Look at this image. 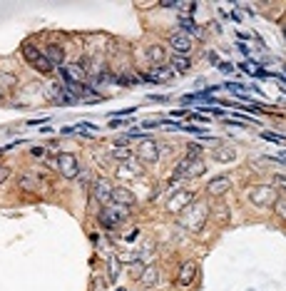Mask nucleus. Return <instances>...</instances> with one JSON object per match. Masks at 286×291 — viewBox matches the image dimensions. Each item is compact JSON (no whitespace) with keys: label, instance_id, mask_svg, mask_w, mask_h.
<instances>
[{"label":"nucleus","instance_id":"c756f323","mask_svg":"<svg viewBox=\"0 0 286 291\" xmlns=\"http://www.w3.org/2000/svg\"><path fill=\"white\" fill-rule=\"evenodd\" d=\"M30 155H33V157H43V155H45V150H43V147H33V150H30Z\"/></svg>","mask_w":286,"mask_h":291},{"label":"nucleus","instance_id":"4be33fe9","mask_svg":"<svg viewBox=\"0 0 286 291\" xmlns=\"http://www.w3.org/2000/svg\"><path fill=\"white\" fill-rule=\"evenodd\" d=\"M15 85H18L15 75H8V72H0V87H8V90H13Z\"/></svg>","mask_w":286,"mask_h":291},{"label":"nucleus","instance_id":"f8f14e48","mask_svg":"<svg viewBox=\"0 0 286 291\" xmlns=\"http://www.w3.org/2000/svg\"><path fill=\"white\" fill-rule=\"evenodd\" d=\"M147 58H150V60L157 65V67H165V62L170 60L162 45H150V48H147Z\"/></svg>","mask_w":286,"mask_h":291},{"label":"nucleus","instance_id":"b1692460","mask_svg":"<svg viewBox=\"0 0 286 291\" xmlns=\"http://www.w3.org/2000/svg\"><path fill=\"white\" fill-rule=\"evenodd\" d=\"M261 137H264L266 142H276V144H281V142H286V139H284L281 134H276V132H266V129L261 132Z\"/></svg>","mask_w":286,"mask_h":291},{"label":"nucleus","instance_id":"cd10ccee","mask_svg":"<svg viewBox=\"0 0 286 291\" xmlns=\"http://www.w3.org/2000/svg\"><path fill=\"white\" fill-rule=\"evenodd\" d=\"M8 177H10V170H8L5 165H0V184H3V182H5Z\"/></svg>","mask_w":286,"mask_h":291},{"label":"nucleus","instance_id":"c85d7f7f","mask_svg":"<svg viewBox=\"0 0 286 291\" xmlns=\"http://www.w3.org/2000/svg\"><path fill=\"white\" fill-rule=\"evenodd\" d=\"M219 70H222V72H227V75H229V72H234V67H231L229 62H219Z\"/></svg>","mask_w":286,"mask_h":291},{"label":"nucleus","instance_id":"1a4fd4ad","mask_svg":"<svg viewBox=\"0 0 286 291\" xmlns=\"http://www.w3.org/2000/svg\"><path fill=\"white\" fill-rule=\"evenodd\" d=\"M229 187H231L229 177H214V179L207 182V194H212V197H224V194L229 192Z\"/></svg>","mask_w":286,"mask_h":291},{"label":"nucleus","instance_id":"5701e85b","mask_svg":"<svg viewBox=\"0 0 286 291\" xmlns=\"http://www.w3.org/2000/svg\"><path fill=\"white\" fill-rule=\"evenodd\" d=\"M274 214L281 217V219H286V199H284V197H279V199L274 202Z\"/></svg>","mask_w":286,"mask_h":291},{"label":"nucleus","instance_id":"f03ea898","mask_svg":"<svg viewBox=\"0 0 286 291\" xmlns=\"http://www.w3.org/2000/svg\"><path fill=\"white\" fill-rule=\"evenodd\" d=\"M207 217H209V207L202 204V202H192L189 209L182 212V224H184L189 232H202Z\"/></svg>","mask_w":286,"mask_h":291},{"label":"nucleus","instance_id":"a211bd4d","mask_svg":"<svg viewBox=\"0 0 286 291\" xmlns=\"http://www.w3.org/2000/svg\"><path fill=\"white\" fill-rule=\"evenodd\" d=\"M204 170H207V167H204V162H202V160H194V162H189V167H187V175H184V179L199 177V175H202Z\"/></svg>","mask_w":286,"mask_h":291},{"label":"nucleus","instance_id":"dca6fc26","mask_svg":"<svg viewBox=\"0 0 286 291\" xmlns=\"http://www.w3.org/2000/svg\"><path fill=\"white\" fill-rule=\"evenodd\" d=\"M23 58H25V60H28V62L35 67V62L43 58V53H40V50H38L33 43H25V45H23Z\"/></svg>","mask_w":286,"mask_h":291},{"label":"nucleus","instance_id":"393cba45","mask_svg":"<svg viewBox=\"0 0 286 291\" xmlns=\"http://www.w3.org/2000/svg\"><path fill=\"white\" fill-rule=\"evenodd\" d=\"M112 157H114L117 162H127V160H129V150H127V147H124V150H122V147H117V150L112 152Z\"/></svg>","mask_w":286,"mask_h":291},{"label":"nucleus","instance_id":"4468645a","mask_svg":"<svg viewBox=\"0 0 286 291\" xmlns=\"http://www.w3.org/2000/svg\"><path fill=\"white\" fill-rule=\"evenodd\" d=\"M112 202L114 204H122V207H132L134 204V194L129 189H114L112 192Z\"/></svg>","mask_w":286,"mask_h":291},{"label":"nucleus","instance_id":"f257e3e1","mask_svg":"<svg viewBox=\"0 0 286 291\" xmlns=\"http://www.w3.org/2000/svg\"><path fill=\"white\" fill-rule=\"evenodd\" d=\"M127 219H129V207H122V204H114V202L105 204L102 212H100V224L105 229H117Z\"/></svg>","mask_w":286,"mask_h":291},{"label":"nucleus","instance_id":"ddd939ff","mask_svg":"<svg viewBox=\"0 0 286 291\" xmlns=\"http://www.w3.org/2000/svg\"><path fill=\"white\" fill-rule=\"evenodd\" d=\"M45 58L53 62V67H62V65H65V50L57 48V45H50V48L45 50Z\"/></svg>","mask_w":286,"mask_h":291},{"label":"nucleus","instance_id":"9d476101","mask_svg":"<svg viewBox=\"0 0 286 291\" xmlns=\"http://www.w3.org/2000/svg\"><path fill=\"white\" fill-rule=\"evenodd\" d=\"M18 184H20V189H25V192H33V194H40V192L45 189V184H43V177H35V175H23V177L18 179Z\"/></svg>","mask_w":286,"mask_h":291},{"label":"nucleus","instance_id":"7c9ffc66","mask_svg":"<svg viewBox=\"0 0 286 291\" xmlns=\"http://www.w3.org/2000/svg\"><path fill=\"white\" fill-rule=\"evenodd\" d=\"M75 129H77V127H62V134H72Z\"/></svg>","mask_w":286,"mask_h":291},{"label":"nucleus","instance_id":"2f4dec72","mask_svg":"<svg viewBox=\"0 0 286 291\" xmlns=\"http://www.w3.org/2000/svg\"><path fill=\"white\" fill-rule=\"evenodd\" d=\"M0 97H3V92H0Z\"/></svg>","mask_w":286,"mask_h":291},{"label":"nucleus","instance_id":"6ab92c4d","mask_svg":"<svg viewBox=\"0 0 286 291\" xmlns=\"http://www.w3.org/2000/svg\"><path fill=\"white\" fill-rule=\"evenodd\" d=\"M150 77H152V82H165V80L172 77V70L170 67H155Z\"/></svg>","mask_w":286,"mask_h":291},{"label":"nucleus","instance_id":"2eb2a0df","mask_svg":"<svg viewBox=\"0 0 286 291\" xmlns=\"http://www.w3.org/2000/svg\"><path fill=\"white\" fill-rule=\"evenodd\" d=\"M139 281H142V286H155L160 281V269L157 266H147L145 271H142Z\"/></svg>","mask_w":286,"mask_h":291},{"label":"nucleus","instance_id":"9b49d317","mask_svg":"<svg viewBox=\"0 0 286 291\" xmlns=\"http://www.w3.org/2000/svg\"><path fill=\"white\" fill-rule=\"evenodd\" d=\"M197 279V264L194 261H187L182 269H179V276H177V286H192Z\"/></svg>","mask_w":286,"mask_h":291},{"label":"nucleus","instance_id":"aec40b11","mask_svg":"<svg viewBox=\"0 0 286 291\" xmlns=\"http://www.w3.org/2000/svg\"><path fill=\"white\" fill-rule=\"evenodd\" d=\"M214 157H217L219 162H231V160L236 157V152H234L231 147H219V150L214 152Z\"/></svg>","mask_w":286,"mask_h":291},{"label":"nucleus","instance_id":"39448f33","mask_svg":"<svg viewBox=\"0 0 286 291\" xmlns=\"http://www.w3.org/2000/svg\"><path fill=\"white\" fill-rule=\"evenodd\" d=\"M112 192H114V187H112L105 177L95 179V184H92V197H95L97 202H102V207L112 202Z\"/></svg>","mask_w":286,"mask_h":291},{"label":"nucleus","instance_id":"7ed1b4c3","mask_svg":"<svg viewBox=\"0 0 286 291\" xmlns=\"http://www.w3.org/2000/svg\"><path fill=\"white\" fill-rule=\"evenodd\" d=\"M276 199H279V197H276V189H274V187L259 184V187H251V189H249V202H251L254 207H274Z\"/></svg>","mask_w":286,"mask_h":291},{"label":"nucleus","instance_id":"bb28decb","mask_svg":"<svg viewBox=\"0 0 286 291\" xmlns=\"http://www.w3.org/2000/svg\"><path fill=\"white\" fill-rule=\"evenodd\" d=\"M241 70H246L249 75H256V77H259V72H261V70H259L254 62H244V65H241Z\"/></svg>","mask_w":286,"mask_h":291},{"label":"nucleus","instance_id":"412c9836","mask_svg":"<svg viewBox=\"0 0 286 291\" xmlns=\"http://www.w3.org/2000/svg\"><path fill=\"white\" fill-rule=\"evenodd\" d=\"M35 70H38V72H43V75L53 72V62H50V60L45 58V53H43V58H40V60L35 62Z\"/></svg>","mask_w":286,"mask_h":291},{"label":"nucleus","instance_id":"a878e982","mask_svg":"<svg viewBox=\"0 0 286 291\" xmlns=\"http://www.w3.org/2000/svg\"><path fill=\"white\" fill-rule=\"evenodd\" d=\"M274 187L286 194V177H284V175H276V177H274Z\"/></svg>","mask_w":286,"mask_h":291},{"label":"nucleus","instance_id":"6e6552de","mask_svg":"<svg viewBox=\"0 0 286 291\" xmlns=\"http://www.w3.org/2000/svg\"><path fill=\"white\" fill-rule=\"evenodd\" d=\"M170 45H172V50H174L177 55H187V53L192 50V38L179 30V33H174V35L170 38Z\"/></svg>","mask_w":286,"mask_h":291},{"label":"nucleus","instance_id":"0eeeda50","mask_svg":"<svg viewBox=\"0 0 286 291\" xmlns=\"http://www.w3.org/2000/svg\"><path fill=\"white\" fill-rule=\"evenodd\" d=\"M192 197H194L192 192H177V194H174V197L167 202V209H170L172 214H182V212H184V209H187V207L194 202Z\"/></svg>","mask_w":286,"mask_h":291},{"label":"nucleus","instance_id":"20e7f679","mask_svg":"<svg viewBox=\"0 0 286 291\" xmlns=\"http://www.w3.org/2000/svg\"><path fill=\"white\" fill-rule=\"evenodd\" d=\"M57 170L62 172V177H65V179H75V177L80 175L77 157H75V155H67V152L57 155Z\"/></svg>","mask_w":286,"mask_h":291},{"label":"nucleus","instance_id":"f3484780","mask_svg":"<svg viewBox=\"0 0 286 291\" xmlns=\"http://www.w3.org/2000/svg\"><path fill=\"white\" fill-rule=\"evenodd\" d=\"M170 60H172V65H174L177 72H187V70L192 67V60H189L187 55H174V58H170Z\"/></svg>","mask_w":286,"mask_h":291},{"label":"nucleus","instance_id":"423d86ee","mask_svg":"<svg viewBox=\"0 0 286 291\" xmlns=\"http://www.w3.org/2000/svg\"><path fill=\"white\" fill-rule=\"evenodd\" d=\"M137 157L142 160V162H157L160 160V147L152 142V139H142V144L137 147Z\"/></svg>","mask_w":286,"mask_h":291}]
</instances>
